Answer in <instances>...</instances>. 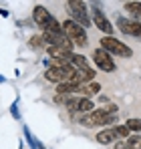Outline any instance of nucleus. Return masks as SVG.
Listing matches in <instances>:
<instances>
[{"mask_svg":"<svg viewBox=\"0 0 141 149\" xmlns=\"http://www.w3.org/2000/svg\"><path fill=\"white\" fill-rule=\"evenodd\" d=\"M10 113H12V117H14V119H20V113H18V103H12V105H10Z\"/></svg>","mask_w":141,"mask_h":149,"instance_id":"obj_21","label":"nucleus"},{"mask_svg":"<svg viewBox=\"0 0 141 149\" xmlns=\"http://www.w3.org/2000/svg\"><path fill=\"white\" fill-rule=\"evenodd\" d=\"M95 139H97V143H101V145H109V143L119 141L115 127H105V129H101V131L97 133V137H95Z\"/></svg>","mask_w":141,"mask_h":149,"instance_id":"obj_8","label":"nucleus"},{"mask_svg":"<svg viewBox=\"0 0 141 149\" xmlns=\"http://www.w3.org/2000/svg\"><path fill=\"white\" fill-rule=\"evenodd\" d=\"M22 131H24V137H26V141H28L30 149H47L43 143H40V141H38V139H36V137H34V135H32V131H30L26 125L22 127Z\"/></svg>","mask_w":141,"mask_h":149,"instance_id":"obj_13","label":"nucleus"},{"mask_svg":"<svg viewBox=\"0 0 141 149\" xmlns=\"http://www.w3.org/2000/svg\"><path fill=\"white\" fill-rule=\"evenodd\" d=\"M32 20H34V24L38 26L43 32H45L47 28H50V26L57 22V18H54V16L48 12L43 4H36V6L32 8Z\"/></svg>","mask_w":141,"mask_h":149,"instance_id":"obj_5","label":"nucleus"},{"mask_svg":"<svg viewBox=\"0 0 141 149\" xmlns=\"http://www.w3.org/2000/svg\"><path fill=\"white\" fill-rule=\"evenodd\" d=\"M91 22H93V24L97 26V28H99V30H101L105 36H113V30H115V26L111 24V20H109V18L103 14V10H101L97 4H95L93 8H91Z\"/></svg>","mask_w":141,"mask_h":149,"instance_id":"obj_4","label":"nucleus"},{"mask_svg":"<svg viewBox=\"0 0 141 149\" xmlns=\"http://www.w3.org/2000/svg\"><path fill=\"white\" fill-rule=\"evenodd\" d=\"M30 45H32V47H43V45H45L43 34H40V36H38V34H36V36H32V38H30Z\"/></svg>","mask_w":141,"mask_h":149,"instance_id":"obj_20","label":"nucleus"},{"mask_svg":"<svg viewBox=\"0 0 141 149\" xmlns=\"http://www.w3.org/2000/svg\"><path fill=\"white\" fill-rule=\"evenodd\" d=\"M125 10L133 14V18H131V20L141 22V2H125Z\"/></svg>","mask_w":141,"mask_h":149,"instance_id":"obj_14","label":"nucleus"},{"mask_svg":"<svg viewBox=\"0 0 141 149\" xmlns=\"http://www.w3.org/2000/svg\"><path fill=\"white\" fill-rule=\"evenodd\" d=\"M131 36H135V38H141V22H135V26H133V32H131Z\"/></svg>","mask_w":141,"mask_h":149,"instance_id":"obj_22","label":"nucleus"},{"mask_svg":"<svg viewBox=\"0 0 141 149\" xmlns=\"http://www.w3.org/2000/svg\"><path fill=\"white\" fill-rule=\"evenodd\" d=\"M115 149H129L125 141H115Z\"/></svg>","mask_w":141,"mask_h":149,"instance_id":"obj_23","label":"nucleus"},{"mask_svg":"<svg viewBox=\"0 0 141 149\" xmlns=\"http://www.w3.org/2000/svg\"><path fill=\"white\" fill-rule=\"evenodd\" d=\"M101 111H103V113H107V115H115V113H117V105H113V103L103 105V107H101Z\"/></svg>","mask_w":141,"mask_h":149,"instance_id":"obj_19","label":"nucleus"},{"mask_svg":"<svg viewBox=\"0 0 141 149\" xmlns=\"http://www.w3.org/2000/svg\"><path fill=\"white\" fill-rule=\"evenodd\" d=\"M69 63L79 71V73H85V71H89L91 67H89V61H87V56H83V54H79V52H70L69 54Z\"/></svg>","mask_w":141,"mask_h":149,"instance_id":"obj_9","label":"nucleus"},{"mask_svg":"<svg viewBox=\"0 0 141 149\" xmlns=\"http://www.w3.org/2000/svg\"><path fill=\"white\" fill-rule=\"evenodd\" d=\"M47 52L52 61H63V58H69V52H65L63 49L59 47H47Z\"/></svg>","mask_w":141,"mask_h":149,"instance_id":"obj_15","label":"nucleus"},{"mask_svg":"<svg viewBox=\"0 0 141 149\" xmlns=\"http://www.w3.org/2000/svg\"><path fill=\"white\" fill-rule=\"evenodd\" d=\"M101 49L109 52L111 56H121V58H131L133 56V49L127 47L123 40H119L115 36H103L101 38Z\"/></svg>","mask_w":141,"mask_h":149,"instance_id":"obj_2","label":"nucleus"},{"mask_svg":"<svg viewBox=\"0 0 141 149\" xmlns=\"http://www.w3.org/2000/svg\"><path fill=\"white\" fill-rule=\"evenodd\" d=\"M125 127L131 131V133H141V119L139 117H131L125 121Z\"/></svg>","mask_w":141,"mask_h":149,"instance_id":"obj_16","label":"nucleus"},{"mask_svg":"<svg viewBox=\"0 0 141 149\" xmlns=\"http://www.w3.org/2000/svg\"><path fill=\"white\" fill-rule=\"evenodd\" d=\"M63 26V32L69 36V40L75 47H87L89 45V38H87V30L83 26H79L77 22H73L70 18H67L65 22H61Z\"/></svg>","mask_w":141,"mask_h":149,"instance_id":"obj_3","label":"nucleus"},{"mask_svg":"<svg viewBox=\"0 0 141 149\" xmlns=\"http://www.w3.org/2000/svg\"><path fill=\"white\" fill-rule=\"evenodd\" d=\"M93 105H95L93 99H89V97H79V103H77V111H79L81 115H85V113H91V111H95Z\"/></svg>","mask_w":141,"mask_h":149,"instance_id":"obj_11","label":"nucleus"},{"mask_svg":"<svg viewBox=\"0 0 141 149\" xmlns=\"http://www.w3.org/2000/svg\"><path fill=\"white\" fill-rule=\"evenodd\" d=\"M125 143H127V147L129 149H137L141 145V137L135 133V135H129L127 139H125Z\"/></svg>","mask_w":141,"mask_h":149,"instance_id":"obj_17","label":"nucleus"},{"mask_svg":"<svg viewBox=\"0 0 141 149\" xmlns=\"http://www.w3.org/2000/svg\"><path fill=\"white\" fill-rule=\"evenodd\" d=\"M137 149H141V145H139V147H137Z\"/></svg>","mask_w":141,"mask_h":149,"instance_id":"obj_26","label":"nucleus"},{"mask_svg":"<svg viewBox=\"0 0 141 149\" xmlns=\"http://www.w3.org/2000/svg\"><path fill=\"white\" fill-rule=\"evenodd\" d=\"M115 131H117V139H127V137L131 135V131H129L125 125H117V127H115Z\"/></svg>","mask_w":141,"mask_h":149,"instance_id":"obj_18","label":"nucleus"},{"mask_svg":"<svg viewBox=\"0 0 141 149\" xmlns=\"http://www.w3.org/2000/svg\"><path fill=\"white\" fill-rule=\"evenodd\" d=\"M4 81H6V79H4V77H2V74H0V83H4Z\"/></svg>","mask_w":141,"mask_h":149,"instance_id":"obj_25","label":"nucleus"},{"mask_svg":"<svg viewBox=\"0 0 141 149\" xmlns=\"http://www.w3.org/2000/svg\"><path fill=\"white\" fill-rule=\"evenodd\" d=\"M133 24H135V20L127 18V16H117V28L123 32V34L131 36V32H133Z\"/></svg>","mask_w":141,"mask_h":149,"instance_id":"obj_10","label":"nucleus"},{"mask_svg":"<svg viewBox=\"0 0 141 149\" xmlns=\"http://www.w3.org/2000/svg\"><path fill=\"white\" fill-rule=\"evenodd\" d=\"M0 16H8V10H4V8H0Z\"/></svg>","mask_w":141,"mask_h":149,"instance_id":"obj_24","label":"nucleus"},{"mask_svg":"<svg viewBox=\"0 0 141 149\" xmlns=\"http://www.w3.org/2000/svg\"><path fill=\"white\" fill-rule=\"evenodd\" d=\"M79 85H73V83H61V85H57V95H75V93H79Z\"/></svg>","mask_w":141,"mask_h":149,"instance_id":"obj_12","label":"nucleus"},{"mask_svg":"<svg viewBox=\"0 0 141 149\" xmlns=\"http://www.w3.org/2000/svg\"><path fill=\"white\" fill-rule=\"evenodd\" d=\"M67 12H69V18L73 22H77L79 26H83L85 30L93 24L91 22V14H89V8L85 2L81 0H69L67 2Z\"/></svg>","mask_w":141,"mask_h":149,"instance_id":"obj_1","label":"nucleus"},{"mask_svg":"<svg viewBox=\"0 0 141 149\" xmlns=\"http://www.w3.org/2000/svg\"><path fill=\"white\" fill-rule=\"evenodd\" d=\"M93 61H95V65H97V69L103 71V73H113V71H115V61H113V56H111L109 52H105L101 47L95 49Z\"/></svg>","mask_w":141,"mask_h":149,"instance_id":"obj_6","label":"nucleus"},{"mask_svg":"<svg viewBox=\"0 0 141 149\" xmlns=\"http://www.w3.org/2000/svg\"><path fill=\"white\" fill-rule=\"evenodd\" d=\"M69 67H73V65H69ZM69 67H67V69H69ZM67 69H61V67L50 65L47 71H45V79L50 81V83H54V85L67 83V81H69V73H67Z\"/></svg>","mask_w":141,"mask_h":149,"instance_id":"obj_7","label":"nucleus"}]
</instances>
